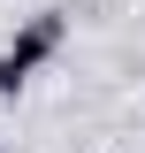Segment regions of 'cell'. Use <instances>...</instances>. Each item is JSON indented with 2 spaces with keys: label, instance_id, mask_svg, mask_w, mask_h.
Listing matches in <instances>:
<instances>
[{
  "label": "cell",
  "instance_id": "obj_1",
  "mask_svg": "<svg viewBox=\"0 0 145 153\" xmlns=\"http://www.w3.org/2000/svg\"><path fill=\"white\" fill-rule=\"evenodd\" d=\"M61 38H69V16H61V8H46V16H31L16 31V46H8V54H0V100H16L23 84H31V69L38 61H54L61 54Z\"/></svg>",
  "mask_w": 145,
  "mask_h": 153
}]
</instances>
